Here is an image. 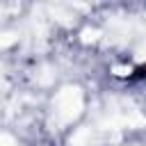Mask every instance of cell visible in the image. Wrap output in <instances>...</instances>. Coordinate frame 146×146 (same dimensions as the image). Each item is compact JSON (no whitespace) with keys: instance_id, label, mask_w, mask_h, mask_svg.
Returning <instances> with one entry per match:
<instances>
[{"instance_id":"cell-1","label":"cell","mask_w":146,"mask_h":146,"mask_svg":"<svg viewBox=\"0 0 146 146\" xmlns=\"http://www.w3.org/2000/svg\"><path fill=\"white\" fill-rule=\"evenodd\" d=\"M82 107H84V96H82V89L75 87V84H68V87H62L57 91V96L52 98V114H50V123L62 128V125H68L73 123L80 114H82Z\"/></svg>"},{"instance_id":"cell-2","label":"cell","mask_w":146,"mask_h":146,"mask_svg":"<svg viewBox=\"0 0 146 146\" xmlns=\"http://www.w3.org/2000/svg\"><path fill=\"white\" fill-rule=\"evenodd\" d=\"M105 139H119V132H112L110 135V130H103V128H91V125H84V128H80L78 132H73L71 135V139H68V144L71 146H98L100 141H105Z\"/></svg>"},{"instance_id":"cell-3","label":"cell","mask_w":146,"mask_h":146,"mask_svg":"<svg viewBox=\"0 0 146 146\" xmlns=\"http://www.w3.org/2000/svg\"><path fill=\"white\" fill-rule=\"evenodd\" d=\"M96 39H98V30H84V32H82V41H84V43L96 41Z\"/></svg>"},{"instance_id":"cell-4","label":"cell","mask_w":146,"mask_h":146,"mask_svg":"<svg viewBox=\"0 0 146 146\" xmlns=\"http://www.w3.org/2000/svg\"><path fill=\"white\" fill-rule=\"evenodd\" d=\"M0 146H18V144H16L9 135H2V137H0Z\"/></svg>"},{"instance_id":"cell-5","label":"cell","mask_w":146,"mask_h":146,"mask_svg":"<svg viewBox=\"0 0 146 146\" xmlns=\"http://www.w3.org/2000/svg\"><path fill=\"white\" fill-rule=\"evenodd\" d=\"M114 71H116V75H125V73H130V68H123V66H116Z\"/></svg>"}]
</instances>
